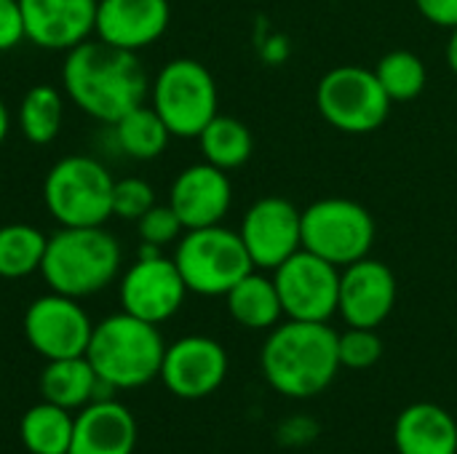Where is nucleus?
I'll return each instance as SVG.
<instances>
[{"label":"nucleus","instance_id":"obj_1","mask_svg":"<svg viewBox=\"0 0 457 454\" xmlns=\"http://www.w3.org/2000/svg\"><path fill=\"white\" fill-rule=\"evenodd\" d=\"M67 96L91 118L115 123L147 99V72L134 51L104 40H83L62 67Z\"/></svg>","mask_w":457,"mask_h":454},{"label":"nucleus","instance_id":"obj_2","mask_svg":"<svg viewBox=\"0 0 457 454\" xmlns=\"http://www.w3.org/2000/svg\"><path fill=\"white\" fill-rule=\"evenodd\" d=\"M268 385L287 399H311L332 385L340 369L337 332L319 321L273 326L260 353Z\"/></svg>","mask_w":457,"mask_h":454},{"label":"nucleus","instance_id":"obj_3","mask_svg":"<svg viewBox=\"0 0 457 454\" xmlns=\"http://www.w3.org/2000/svg\"><path fill=\"white\" fill-rule=\"evenodd\" d=\"M120 270V244L99 227H59L46 241L40 273L51 292L80 300L102 292Z\"/></svg>","mask_w":457,"mask_h":454},{"label":"nucleus","instance_id":"obj_4","mask_svg":"<svg viewBox=\"0 0 457 454\" xmlns=\"http://www.w3.org/2000/svg\"><path fill=\"white\" fill-rule=\"evenodd\" d=\"M163 353L166 345L158 326L126 310L99 321L86 348L96 377L115 391H134L153 383L161 375Z\"/></svg>","mask_w":457,"mask_h":454},{"label":"nucleus","instance_id":"obj_5","mask_svg":"<svg viewBox=\"0 0 457 454\" xmlns=\"http://www.w3.org/2000/svg\"><path fill=\"white\" fill-rule=\"evenodd\" d=\"M171 260L187 292L201 297H225L244 276L254 270L241 233L222 225L185 230Z\"/></svg>","mask_w":457,"mask_h":454},{"label":"nucleus","instance_id":"obj_6","mask_svg":"<svg viewBox=\"0 0 457 454\" xmlns=\"http://www.w3.org/2000/svg\"><path fill=\"white\" fill-rule=\"evenodd\" d=\"M112 185L96 158L67 155L46 174L43 201L62 227H99L112 217Z\"/></svg>","mask_w":457,"mask_h":454},{"label":"nucleus","instance_id":"obj_7","mask_svg":"<svg viewBox=\"0 0 457 454\" xmlns=\"http://www.w3.org/2000/svg\"><path fill=\"white\" fill-rule=\"evenodd\" d=\"M153 110L161 115L171 136L198 139L217 115V83L195 59H171L161 67L150 88Z\"/></svg>","mask_w":457,"mask_h":454},{"label":"nucleus","instance_id":"obj_8","mask_svg":"<svg viewBox=\"0 0 457 454\" xmlns=\"http://www.w3.org/2000/svg\"><path fill=\"white\" fill-rule=\"evenodd\" d=\"M391 104L394 102L383 91L375 70L361 64H340L329 70L316 88L321 118L343 134H370L380 128Z\"/></svg>","mask_w":457,"mask_h":454},{"label":"nucleus","instance_id":"obj_9","mask_svg":"<svg viewBox=\"0 0 457 454\" xmlns=\"http://www.w3.org/2000/svg\"><path fill=\"white\" fill-rule=\"evenodd\" d=\"M372 244L375 219L356 201L321 198L303 211V249L335 268H348L370 257Z\"/></svg>","mask_w":457,"mask_h":454},{"label":"nucleus","instance_id":"obj_10","mask_svg":"<svg viewBox=\"0 0 457 454\" xmlns=\"http://www.w3.org/2000/svg\"><path fill=\"white\" fill-rule=\"evenodd\" d=\"M273 284L281 297L284 316L292 321L327 324L337 313L340 268L300 249L273 270Z\"/></svg>","mask_w":457,"mask_h":454},{"label":"nucleus","instance_id":"obj_11","mask_svg":"<svg viewBox=\"0 0 457 454\" xmlns=\"http://www.w3.org/2000/svg\"><path fill=\"white\" fill-rule=\"evenodd\" d=\"M94 324L78 300L64 294L37 297L24 313V334L35 353L46 361L86 356Z\"/></svg>","mask_w":457,"mask_h":454},{"label":"nucleus","instance_id":"obj_12","mask_svg":"<svg viewBox=\"0 0 457 454\" xmlns=\"http://www.w3.org/2000/svg\"><path fill=\"white\" fill-rule=\"evenodd\" d=\"M238 233L254 268L276 270L303 249V211L287 198L265 195L249 206Z\"/></svg>","mask_w":457,"mask_h":454},{"label":"nucleus","instance_id":"obj_13","mask_svg":"<svg viewBox=\"0 0 457 454\" xmlns=\"http://www.w3.org/2000/svg\"><path fill=\"white\" fill-rule=\"evenodd\" d=\"M185 294L187 286L174 260H166L163 254L139 257L120 281L123 310L155 326L169 321L182 308Z\"/></svg>","mask_w":457,"mask_h":454},{"label":"nucleus","instance_id":"obj_14","mask_svg":"<svg viewBox=\"0 0 457 454\" xmlns=\"http://www.w3.org/2000/svg\"><path fill=\"white\" fill-rule=\"evenodd\" d=\"M158 377L177 399H206L228 377V353L212 337H182L166 348Z\"/></svg>","mask_w":457,"mask_h":454},{"label":"nucleus","instance_id":"obj_15","mask_svg":"<svg viewBox=\"0 0 457 454\" xmlns=\"http://www.w3.org/2000/svg\"><path fill=\"white\" fill-rule=\"evenodd\" d=\"M396 305V276L380 260H359L340 273L337 313L348 326L378 329Z\"/></svg>","mask_w":457,"mask_h":454},{"label":"nucleus","instance_id":"obj_16","mask_svg":"<svg viewBox=\"0 0 457 454\" xmlns=\"http://www.w3.org/2000/svg\"><path fill=\"white\" fill-rule=\"evenodd\" d=\"M99 0H19L24 35L46 51H70L88 40Z\"/></svg>","mask_w":457,"mask_h":454},{"label":"nucleus","instance_id":"obj_17","mask_svg":"<svg viewBox=\"0 0 457 454\" xmlns=\"http://www.w3.org/2000/svg\"><path fill=\"white\" fill-rule=\"evenodd\" d=\"M230 203L233 187L228 174L206 161L179 171L169 193V206L177 211L185 230L220 225Z\"/></svg>","mask_w":457,"mask_h":454},{"label":"nucleus","instance_id":"obj_18","mask_svg":"<svg viewBox=\"0 0 457 454\" xmlns=\"http://www.w3.org/2000/svg\"><path fill=\"white\" fill-rule=\"evenodd\" d=\"M169 19V0H99L94 32L99 40L137 54L166 32Z\"/></svg>","mask_w":457,"mask_h":454},{"label":"nucleus","instance_id":"obj_19","mask_svg":"<svg viewBox=\"0 0 457 454\" xmlns=\"http://www.w3.org/2000/svg\"><path fill=\"white\" fill-rule=\"evenodd\" d=\"M137 420L134 415L112 401H91L75 417L70 454H134Z\"/></svg>","mask_w":457,"mask_h":454},{"label":"nucleus","instance_id":"obj_20","mask_svg":"<svg viewBox=\"0 0 457 454\" xmlns=\"http://www.w3.org/2000/svg\"><path fill=\"white\" fill-rule=\"evenodd\" d=\"M399 454H457L455 417L431 401L410 404L394 425Z\"/></svg>","mask_w":457,"mask_h":454},{"label":"nucleus","instance_id":"obj_21","mask_svg":"<svg viewBox=\"0 0 457 454\" xmlns=\"http://www.w3.org/2000/svg\"><path fill=\"white\" fill-rule=\"evenodd\" d=\"M225 300H228V313L244 329H254V332L273 329L278 324V318L284 316L281 297H278L273 278H265L254 270L249 276H244L225 294Z\"/></svg>","mask_w":457,"mask_h":454},{"label":"nucleus","instance_id":"obj_22","mask_svg":"<svg viewBox=\"0 0 457 454\" xmlns=\"http://www.w3.org/2000/svg\"><path fill=\"white\" fill-rule=\"evenodd\" d=\"M96 385L99 377L86 356L48 361L40 375L43 401H51L62 409H78L91 404L96 396Z\"/></svg>","mask_w":457,"mask_h":454},{"label":"nucleus","instance_id":"obj_23","mask_svg":"<svg viewBox=\"0 0 457 454\" xmlns=\"http://www.w3.org/2000/svg\"><path fill=\"white\" fill-rule=\"evenodd\" d=\"M72 425L75 417H70V409L40 401L24 412L19 423V436L29 454H70Z\"/></svg>","mask_w":457,"mask_h":454},{"label":"nucleus","instance_id":"obj_24","mask_svg":"<svg viewBox=\"0 0 457 454\" xmlns=\"http://www.w3.org/2000/svg\"><path fill=\"white\" fill-rule=\"evenodd\" d=\"M198 144H201L204 161L222 171L244 166L254 150V139L246 123L230 115H220V112L198 134Z\"/></svg>","mask_w":457,"mask_h":454},{"label":"nucleus","instance_id":"obj_25","mask_svg":"<svg viewBox=\"0 0 457 454\" xmlns=\"http://www.w3.org/2000/svg\"><path fill=\"white\" fill-rule=\"evenodd\" d=\"M112 128H115V139H118L120 150L134 161L158 158L171 139V131L166 128L161 115L153 110V104L134 107L120 120H115Z\"/></svg>","mask_w":457,"mask_h":454},{"label":"nucleus","instance_id":"obj_26","mask_svg":"<svg viewBox=\"0 0 457 454\" xmlns=\"http://www.w3.org/2000/svg\"><path fill=\"white\" fill-rule=\"evenodd\" d=\"M64 120V102L59 88L54 86H32L19 107L21 134L32 144H48L56 139Z\"/></svg>","mask_w":457,"mask_h":454},{"label":"nucleus","instance_id":"obj_27","mask_svg":"<svg viewBox=\"0 0 457 454\" xmlns=\"http://www.w3.org/2000/svg\"><path fill=\"white\" fill-rule=\"evenodd\" d=\"M46 241L32 225H5L0 227V278H24L40 270Z\"/></svg>","mask_w":457,"mask_h":454},{"label":"nucleus","instance_id":"obj_28","mask_svg":"<svg viewBox=\"0 0 457 454\" xmlns=\"http://www.w3.org/2000/svg\"><path fill=\"white\" fill-rule=\"evenodd\" d=\"M375 75L383 86V91L388 94L391 102H412L423 94L426 88V80H428V72H426V64L418 54L412 51H391L386 54L378 67H375Z\"/></svg>","mask_w":457,"mask_h":454},{"label":"nucleus","instance_id":"obj_29","mask_svg":"<svg viewBox=\"0 0 457 454\" xmlns=\"http://www.w3.org/2000/svg\"><path fill=\"white\" fill-rule=\"evenodd\" d=\"M337 356L345 369H370L383 356V340L375 329L348 326V332L337 334Z\"/></svg>","mask_w":457,"mask_h":454},{"label":"nucleus","instance_id":"obj_30","mask_svg":"<svg viewBox=\"0 0 457 454\" xmlns=\"http://www.w3.org/2000/svg\"><path fill=\"white\" fill-rule=\"evenodd\" d=\"M153 206H155V190L145 179L126 177L112 185V217L137 222Z\"/></svg>","mask_w":457,"mask_h":454},{"label":"nucleus","instance_id":"obj_31","mask_svg":"<svg viewBox=\"0 0 457 454\" xmlns=\"http://www.w3.org/2000/svg\"><path fill=\"white\" fill-rule=\"evenodd\" d=\"M182 222L177 217V211L166 203V206H153L147 209L139 219H137V233L142 238V244H150V246H169L174 244L179 235H182Z\"/></svg>","mask_w":457,"mask_h":454},{"label":"nucleus","instance_id":"obj_32","mask_svg":"<svg viewBox=\"0 0 457 454\" xmlns=\"http://www.w3.org/2000/svg\"><path fill=\"white\" fill-rule=\"evenodd\" d=\"M21 40H27V35L19 0H0V51H11Z\"/></svg>","mask_w":457,"mask_h":454},{"label":"nucleus","instance_id":"obj_33","mask_svg":"<svg viewBox=\"0 0 457 454\" xmlns=\"http://www.w3.org/2000/svg\"><path fill=\"white\" fill-rule=\"evenodd\" d=\"M423 19L436 27L455 29L457 27V0H415Z\"/></svg>","mask_w":457,"mask_h":454},{"label":"nucleus","instance_id":"obj_34","mask_svg":"<svg viewBox=\"0 0 457 454\" xmlns=\"http://www.w3.org/2000/svg\"><path fill=\"white\" fill-rule=\"evenodd\" d=\"M447 64L453 70V75H457V27L450 29V40H447Z\"/></svg>","mask_w":457,"mask_h":454},{"label":"nucleus","instance_id":"obj_35","mask_svg":"<svg viewBox=\"0 0 457 454\" xmlns=\"http://www.w3.org/2000/svg\"><path fill=\"white\" fill-rule=\"evenodd\" d=\"M8 128H11V118H8V110H5V104L0 99V142L8 136Z\"/></svg>","mask_w":457,"mask_h":454}]
</instances>
